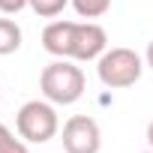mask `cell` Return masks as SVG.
<instances>
[{
  "label": "cell",
  "mask_w": 153,
  "mask_h": 153,
  "mask_svg": "<svg viewBox=\"0 0 153 153\" xmlns=\"http://www.w3.org/2000/svg\"><path fill=\"white\" fill-rule=\"evenodd\" d=\"M42 48L63 60L87 63L105 54L108 33L96 21H51L42 30Z\"/></svg>",
  "instance_id": "6da1fadb"
},
{
  "label": "cell",
  "mask_w": 153,
  "mask_h": 153,
  "mask_svg": "<svg viewBox=\"0 0 153 153\" xmlns=\"http://www.w3.org/2000/svg\"><path fill=\"white\" fill-rule=\"evenodd\" d=\"M39 90L54 105H75V102L84 96V90H87V78H84L81 66H75V60L57 57L54 63H48L42 69Z\"/></svg>",
  "instance_id": "7a4b0ae2"
},
{
  "label": "cell",
  "mask_w": 153,
  "mask_h": 153,
  "mask_svg": "<svg viewBox=\"0 0 153 153\" xmlns=\"http://www.w3.org/2000/svg\"><path fill=\"white\" fill-rule=\"evenodd\" d=\"M144 66L147 63L138 51L117 45V48H105V54L96 60V75L108 90H123V87H132L141 78Z\"/></svg>",
  "instance_id": "3957f363"
},
{
  "label": "cell",
  "mask_w": 153,
  "mask_h": 153,
  "mask_svg": "<svg viewBox=\"0 0 153 153\" xmlns=\"http://www.w3.org/2000/svg\"><path fill=\"white\" fill-rule=\"evenodd\" d=\"M15 129H18V135L27 144H45V141H51L60 132V117H57L54 102H48L45 96L24 102L18 108V114H15Z\"/></svg>",
  "instance_id": "277c9868"
},
{
  "label": "cell",
  "mask_w": 153,
  "mask_h": 153,
  "mask_svg": "<svg viewBox=\"0 0 153 153\" xmlns=\"http://www.w3.org/2000/svg\"><path fill=\"white\" fill-rule=\"evenodd\" d=\"M63 153H99L102 150V129L87 114H72L60 132Z\"/></svg>",
  "instance_id": "5b68a950"
},
{
  "label": "cell",
  "mask_w": 153,
  "mask_h": 153,
  "mask_svg": "<svg viewBox=\"0 0 153 153\" xmlns=\"http://www.w3.org/2000/svg\"><path fill=\"white\" fill-rule=\"evenodd\" d=\"M21 39H24V33H21L18 21H12V18H0V57L15 54V51L21 48Z\"/></svg>",
  "instance_id": "8992f818"
},
{
  "label": "cell",
  "mask_w": 153,
  "mask_h": 153,
  "mask_svg": "<svg viewBox=\"0 0 153 153\" xmlns=\"http://www.w3.org/2000/svg\"><path fill=\"white\" fill-rule=\"evenodd\" d=\"M69 6L78 12V18L93 21V18H102V15L111 9V0H72Z\"/></svg>",
  "instance_id": "52a82bcc"
},
{
  "label": "cell",
  "mask_w": 153,
  "mask_h": 153,
  "mask_svg": "<svg viewBox=\"0 0 153 153\" xmlns=\"http://www.w3.org/2000/svg\"><path fill=\"white\" fill-rule=\"evenodd\" d=\"M72 0H27V6L39 15V18H57Z\"/></svg>",
  "instance_id": "ba28073f"
},
{
  "label": "cell",
  "mask_w": 153,
  "mask_h": 153,
  "mask_svg": "<svg viewBox=\"0 0 153 153\" xmlns=\"http://www.w3.org/2000/svg\"><path fill=\"white\" fill-rule=\"evenodd\" d=\"M0 153H30L27 150V141L21 135L15 138V132L6 123H0Z\"/></svg>",
  "instance_id": "9c48e42d"
},
{
  "label": "cell",
  "mask_w": 153,
  "mask_h": 153,
  "mask_svg": "<svg viewBox=\"0 0 153 153\" xmlns=\"http://www.w3.org/2000/svg\"><path fill=\"white\" fill-rule=\"evenodd\" d=\"M27 6V0H0V12L3 15H18Z\"/></svg>",
  "instance_id": "30bf717a"
},
{
  "label": "cell",
  "mask_w": 153,
  "mask_h": 153,
  "mask_svg": "<svg viewBox=\"0 0 153 153\" xmlns=\"http://www.w3.org/2000/svg\"><path fill=\"white\" fill-rule=\"evenodd\" d=\"M144 63L153 69V42H150V45H147V51H144Z\"/></svg>",
  "instance_id": "8fae6325"
},
{
  "label": "cell",
  "mask_w": 153,
  "mask_h": 153,
  "mask_svg": "<svg viewBox=\"0 0 153 153\" xmlns=\"http://www.w3.org/2000/svg\"><path fill=\"white\" fill-rule=\"evenodd\" d=\"M147 144H150V147H153V120H150V123H147Z\"/></svg>",
  "instance_id": "7c38bea8"
},
{
  "label": "cell",
  "mask_w": 153,
  "mask_h": 153,
  "mask_svg": "<svg viewBox=\"0 0 153 153\" xmlns=\"http://www.w3.org/2000/svg\"><path fill=\"white\" fill-rule=\"evenodd\" d=\"M144 153H153V147H150V150H144Z\"/></svg>",
  "instance_id": "4fadbf2b"
},
{
  "label": "cell",
  "mask_w": 153,
  "mask_h": 153,
  "mask_svg": "<svg viewBox=\"0 0 153 153\" xmlns=\"http://www.w3.org/2000/svg\"><path fill=\"white\" fill-rule=\"evenodd\" d=\"M0 99H3V90H0Z\"/></svg>",
  "instance_id": "5bb4252c"
}]
</instances>
